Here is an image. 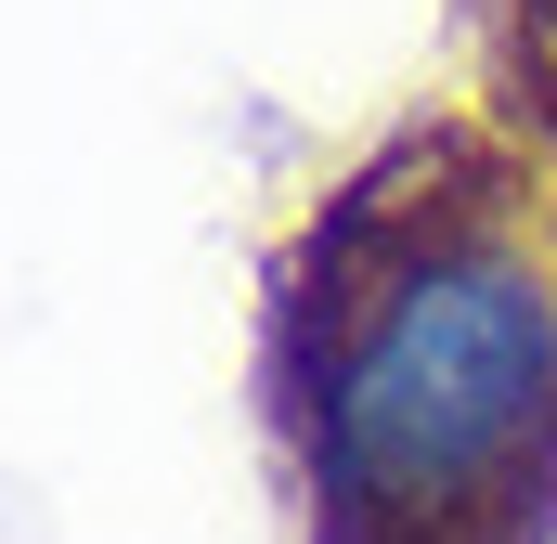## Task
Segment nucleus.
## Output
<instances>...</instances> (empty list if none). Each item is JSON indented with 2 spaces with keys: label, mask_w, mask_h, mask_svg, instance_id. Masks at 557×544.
<instances>
[{
  "label": "nucleus",
  "mask_w": 557,
  "mask_h": 544,
  "mask_svg": "<svg viewBox=\"0 0 557 544\" xmlns=\"http://www.w3.org/2000/svg\"><path fill=\"white\" fill-rule=\"evenodd\" d=\"M480 118L557 169V0H480Z\"/></svg>",
  "instance_id": "obj_2"
},
{
  "label": "nucleus",
  "mask_w": 557,
  "mask_h": 544,
  "mask_svg": "<svg viewBox=\"0 0 557 544\" xmlns=\"http://www.w3.org/2000/svg\"><path fill=\"white\" fill-rule=\"evenodd\" d=\"M311 544L557 532V169L493 118L376 143L273 272Z\"/></svg>",
  "instance_id": "obj_1"
}]
</instances>
